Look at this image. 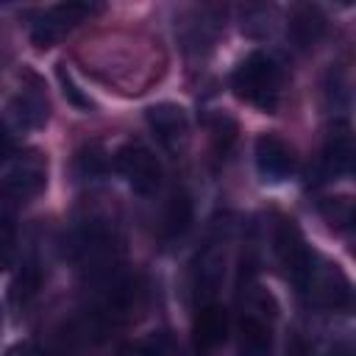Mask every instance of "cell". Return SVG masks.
Segmentation results:
<instances>
[{
    "label": "cell",
    "mask_w": 356,
    "mask_h": 356,
    "mask_svg": "<svg viewBox=\"0 0 356 356\" xmlns=\"http://www.w3.org/2000/svg\"><path fill=\"white\" fill-rule=\"evenodd\" d=\"M281 83H284V72L278 67V61L267 53H250L231 75V89L236 97L248 100L250 106L261 108V111H275L278 100H281Z\"/></svg>",
    "instance_id": "obj_1"
},
{
    "label": "cell",
    "mask_w": 356,
    "mask_h": 356,
    "mask_svg": "<svg viewBox=\"0 0 356 356\" xmlns=\"http://www.w3.org/2000/svg\"><path fill=\"white\" fill-rule=\"evenodd\" d=\"M114 167L136 195L147 197L161 186V164L153 156V150H147L145 145H136V142L122 145L114 153Z\"/></svg>",
    "instance_id": "obj_2"
},
{
    "label": "cell",
    "mask_w": 356,
    "mask_h": 356,
    "mask_svg": "<svg viewBox=\"0 0 356 356\" xmlns=\"http://www.w3.org/2000/svg\"><path fill=\"white\" fill-rule=\"evenodd\" d=\"M100 6H92V3H58L53 8H47L31 28V42L36 47H53L70 28H75L78 22H83L86 17H92Z\"/></svg>",
    "instance_id": "obj_3"
},
{
    "label": "cell",
    "mask_w": 356,
    "mask_h": 356,
    "mask_svg": "<svg viewBox=\"0 0 356 356\" xmlns=\"http://www.w3.org/2000/svg\"><path fill=\"white\" fill-rule=\"evenodd\" d=\"M275 253H278L289 281L298 289H306L314 267H312V253H309V248H306V242H303V236H300V231L292 220L278 222V228H275Z\"/></svg>",
    "instance_id": "obj_4"
},
{
    "label": "cell",
    "mask_w": 356,
    "mask_h": 356,
    "mask_svg": "<svg viewBox=\"0 0 356 356\" xmlns=\"http://www.w3.org/2000/svg\"><path fill=\"white\" fill-rule=\"evenodd\" d=\"M47 184V167L39 156H28L22 164H17L3 181H0V203L17 206L36 197Z\"/></svg>",
    "instance_id": "obj_5"
},
{
    "label": "cell",
    "mask_w": 356,
    "mask_h": 356,
    "mask_svg": "<svg viewBox=\"0 0 356 356\" xmlns=\"http://www.w3.org/2000/svg\"><path fill=\"white\" fill-rule=\"evenodd\" d=\"M145 120L153 131V136L161 142L164 150L178 153L189 139V117L186 108L178 103H153L145 111Z\"/></svg>",
    "instance_id": "obj_6"
},
{
    "label": "cell",
    "mask_w": 356,
    "mask_h": 356,
    "mask_svg": "<svg viewBox=\"0 0 356 356\" xmlns=\"http://www.w3.org/2000/svg\"><path fill=\"white\" fill-rule=\"evenodd\" d=\"M253 156H256V170L264 184H281L295 170V156H292L289 145L284 139H278L275 134H261L256 139Z\"/></svg>",
    "instance_id": "obj_7"
},
{
    "label": "cell",
    "mask_w": 356,
    "mask_h": 356,
    "mask_svg": "<svg viewBox=\"0 0 356 356\" xmlns=\"http://www.w3.org/2000/svg\"><path fill=\"white\" fill-rule=\"evenodd\" d=\"M195 350L197 353H209L214 348H220L228 339V312L217 303H209L197 312L195 317Z\"/></svg>",
    "instance_id": "obj_8"
},
{
    "label": "cell",
    "mask_w": 356,
    "mask_h": 356,
    "mask_svg": "<svg viewBox=\"0 0 356 356\" xmlns=\"http://www.w3.org/2000/svg\"><path fill=\"white\" fill-rule=\"evenodd\" d=\"M286 33H289V39H292V44L298 50H312L323 39V33H325V17H323V11L317 6H312V3L298 6L289 14Z\"/></svg>",
    "instance_id": "obj_9"
},
{
    "label": "cell",
    "mask_w": 356,
    "mask_h": 356,
    "mask_svg": "<svg viewBox=\"0 0 356 356\" xmlns=\"http://www.w3.org/2000/svg\"><path fill=\"white\" fill-rule=\"evenodd\" d=\"M353 167V139L348 131L342 134H331V139L325 142V150L320 156V172L325 178H339L348 175Z\"/></svg>",
    "instance_id": "obj_10"
},
{
    "label": "cell",
    "mask_w": 356,
    "mask_h": 356,
    "mask_svg": "<svg viewBox=\"0 0 356 356\" xmlns=\"http://www.w3.org/2000/svg\"><path fill=\"white\" fill-rule=\"evenodd\" d=\"M309 286L317 292L320 303H325V306L339 309V306H348V303H350V284H348V278L337 270V264L328 267V270H323L320 275L312 273ZM309 286H306V289H309Z\"/></svg>",
    "instance_id": "obj_11"
},
{
    "label": "cell",
    "mask_w": 356,
    "mask_h": 356,
    "mask_svg": "<svg viewBox=\"0 0 356 356\" xmlns=\"http://www.w3.org/2000/svg\"><path fill=\"white\" fill-rule=\"evenodd\" d=\"M11 117L22 128H42L47 122V97L36 89H22L11 103Z\"/></svg>",
    "instance_id": "obj_12"
},
{
    "label": "cell",
    "mask_w": 356,
    "mask_h": 356,
    "mask_svg": "<svg viewBox=\"0 0 356 356\" xmlns=\"http://www.w3.org/2000/svg\"><path fill=\"white\" fill-rule=\"evenodd\" d=\"M192 217H195V206H192V197L184 195V192H175L164 209V222H161V234L167 242H175L181 239L189 228H192Z\"/></svg>",
    "instance_id": "obj_13"
},
{
    "label": "cell",
    "mask_w": 356,
    "mask_h": 356,
    "mask_svg": "<svg viewBox=\"0 0 356 356\" xmlns=\"http://www.w3.org/2000/svg\"><path fill=\"white\" fill-rule=\"evenodd\" d=\"M239 350H242V356H270L273 353V334L256 314H248L239 323Z\"/></svg>",
    "instance_id": "obj_14"
},
{
    "label": "cell",
    "mask_w": 356,
    "mask_h": 356,
    "mask_svg": "<svg viewBox=\"0 0 356 356\" xmlns=\"http://www.w3.org/2000/svg\"><path fill=\"white\" fill-rule=\"evenodd\" d=\"M39 286H42V270H39V264H25L19 273H17V278L11 281V286H8V295H11V303L14 306H25L36 292H39Z\"/></svg>",
    "instance_id": "obj_15"
},
{
    "label": "cell",
    "mask_w": 356,
    "mask_h": 356,
    "mask_svg": "<svg viewBox=\"0 0 356 356\" xmlns=\"http://www.w3.org/2000/svg\"><path fill=\"white\" fill-rule=\"evenodd\" d=\"M106 164H108V159L100 145H83L72 159V170L78 178H97L106 172Z\"/></svg>",
    "instance_id": "obj_16"
},
{
    "label": "cell",
    "mask_w": 356,
    "mask_h": 356,
    "mask_svg": "<svg viewBox=\"0 0 356 356\" xmlns=\"http://www.w3.org/2000/svg\"><path fill=\"white\" fill-rule=\"evenodd\" d=\"M56 78H58V86H61V95L67 97V103H72L75 108H81V111H89V108H95V103H92V97L75 83V78L70 75V70L64 67V64H58L56 67Z\"/></svg>",
    "instance_id": "obj_17"
},
{
    "label": "cell",
    "mask_w": 356,
    "mask_h": 356,
    "mask_svg": "<svg viewBox=\"0 0 356 356\" xmlns=\"http://www.w3.org/2000/svg\"><path fill=\"white\" fill-rule=\"evenodd\" d=\"M320 211L325 214V220L334 228H348L350 220H353V203H350V197H331V200L320 203Z\"/></svg>",
    "instance_id": "obj_18"
},
{
    "label": "cell",
    "mask_w": 356,
    "mask_h": 356,
    "mask_svg": "<svg viewBox=\"0 0 356 356\" xmlns=\"http://www.w3.org/2000/svg\"><path fill=\"white\" fill-rule=\"evenodd\" d=\"M17 256V228L11 220L0 217V273L14 264Z\"/></svg>",
    "instance_id": "obj_19"
},
{
    "label": "cell",
    "mask_w": 356,
    "mask_h": 356,
    "mask_svg": "<svg viewBox=\"0 0 356 356\" xmlns=\"http://www.w3.org/2000/svg\"><path fill=\"white\" fill-rule=\"evenodd\" d=\"M211 139H214L217 153L225 156L228 147H231V142L236 139V125H234L228 117H217V120L211 122Z\"/></svg>",
    "instance_id": "obj_20"
},
{
    "label": "cell",
    "mask_w": 356,
    "mask_h": 356,
    "mask_svg": "<svg viewBox=\"0 0 356 356\" xmlns=\"http://www.w3.org/2000/svg\"><path fill=\"white\" fill-rule=\"evenodd\" d=\"M139 356H167V339H164L161 334L150 337V339H147V342L142 345Z\"/></svg>",
    "instance_id": "obj_21"
},
{
    "label": "cell",
    "mask_w": 356,
    "mask_h": 356,
    "mask_svg": "<svg viewBox=\"0 0 356 356\" xmlns=\"http://www.w3.org/2000/svg\"><path fill=\"white\" fill-rule=\"evenodd\" d=\"M6 356H44V353H42L33 342L25 339V342H14V345L6 350Z\"/></svg>",
    "instance_id": "obj_22"
},
{
    "label": "cell",
    "mask_w": 356,
    "mask_h": 356,
    "mask_svg": "<svg viewBox=\"0 0 356 356\" xmlns=\"http://www.w3.org/2000/svg\"><path fill=\"white\" fill-rule=\"evenodd\" d=\"M8 153H11V142H8V134H6V131H0V164L8 159Z\"/></svg>",
    "instance_id": "obj_23"
}]
</instances>
